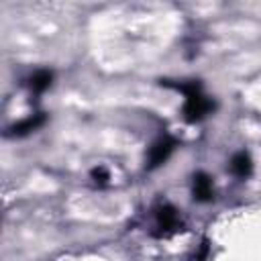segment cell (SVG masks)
I'll return each mask as SVG.
<instances>
[{
    "mask_svg": "<svg viewBox=\"0 0 261 261\" xmlns=\"http://www.w3.org/2000/svg\"><path fill=\"white\" fill-rule=\"evenodd\" d=\"M210 110H212V102H210L206 96H202L200 88L194 90V92H190V94H186V106H184V116H186V120L196 122V120L204 118Z\"/></svg>",
    "mask_w": 261,
    "mask_h": 261,
    "instance_id": "6da1fadb",
    "label": "cell"
},
{
    "mask_svg": "<svg viewBox=\"0 0 261 261\" xmlns=\"http://www.w3.org/2000/svg\"><path fill=\"white\" fill-rule=\"evenodd\" d=\"M179 224V218H177V210L171 208V206H161L157 210V228L161 234H167L171 230H175Z\"/></svg>",
    "mask_w": 261,
    "mask_h": 261,
    "instance_id": "7a4b0ae2",
    "label": "cell"
},
{
    "mask_svg": "<svg viewBox=\"0 0 261 261\" xmlns=\"http://www.w3.org/2000/svg\"><path fill=\"white\" fill-rule=\"evenodd\" d=\"M173 147H175V141L173 139H161V141H157L151 147V151H149V167H155V165L163 163L169 157V153L173 151Z\"/></svg>",
    "mask_w": 261,
    "mask_h": 261,
    "instance_id": "3957f363",
    "label": "cell"
},
{
    "mask_svg": "<svg viewBox=\"0 0 261 261\" xmlns=\"http://www.w3.org/2000/svg\"><path fill=\"white\" fill-rule=\"evenodd\" d=\"M194 198L202 200V202L212 198V181L206 173H196V177H194Z\"/></svg>",
    "mask_w": 261,
    "mask_h": 261,
    "instance_id": "277c9868",
    "label": "cell"
},
{
    "mask_svg": "<svg viewBox=\"0 0 261 261\" xmlns=\"http://www.w3.org/2000/svg\"><path fill=\"white\" fill-rule=\"evenodd\" d=\"M230 169H232L234 175H239V177H247V175L253 171L251 157H249L245 151H239V153L232 157V161H230Z\"/></svg>",
    "mask_w": 261,
    "mask_h": 261,
    "instance_id": "5b68a950",
    "label": "cell"
},
{
    "mask_svg": "<svg viewBox=\"0 0 261 261\" xmlns=\"http://www.w3.org/2000/svg\"><path fill=\"white\" fill-rule=\"evenodd\" d=\"M43 122H45V116H43V114H33V116L20 120L18 124H14V126H12V135H27V133L39 128Z\"/></svg>",
    "mask_w": 261,
    "mask_h": 261,
    "instance_id": "8992f818",
    "label": "cell"
},
{
    "mask_svg": "<svg viewBox=\"0 0 261 261\" xmlns=\"http://www.w3.org/2000/svg\"><path fill=\"white\" fill-rule=\"evenodd\" d=\"M51 86V73L49 71H37L33 77H31V88H33V92H43V90H47Z\"/></svg>",
    "mask_w": 261,
    "mask_h": 261,
    "instance_id": "52a82bcc",
    "label": "cell"
},
{
    "mask_svg": "<svg viewBox=\"0 0 261 261\" xmlns=\"http://www.w3.org/2000/svg\"><path fill=\"white\" fill-rule=\"evenodd\" d=\"M92 177L96 181H106L108 179V171L104 167H96V169H92Z\"/></svg>",
    "mask_w": 261,
    "mask_h": 261,
    "instance_id": "ba28073f",
    "label": "cell"
}]
</instances>
